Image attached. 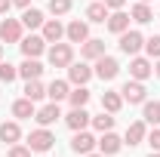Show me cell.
Listing matches in <instances>:
<instances>
[{"label":"cell","instance_id":"5","mask_svg":"<svg viewBox=\"0 0 160 157\" xmlns=\"http://www.w3.org/2000/svg\"><path fill=\"white\" fill-rule=\"evenodd\" d=\"M92 74H96L99 80H114V77L120 74V62L114 59V56H102V59H96Z\"/></svg>","mask_w":160,"mask_h":157},{"label":"cell","instance_id":"22","mask_svg":"<svg viewBox=\"0 0 160 157\" xmlns=\"http://www.w3.org/2000/svg\"><path fill=\"white\" fill-rule=\"evenodd\" d=\"M34 105H37V102H31V99H19V102H12V117H19V120L34 117V114H37Z\"/></svg>","mask_w":160,"mask_h":157},{"label":"cell","instance_id":"29","mask_svg":"<svg viewBox=\"0 0 160 157\" xmlns=\"http://www.w3.org/2000/svg\"><path fill=\"white\" fill-rule=\"evenodd\" d=\"M43 96H46V86H43L40 80H28V83H25V99H31V102H40Z\"/></svg>","mask_w":160,"mask_h":157},{"label":"cell","instance_id":"20","mask_svg":"<svg viewBox=\"0 0 160 157\" xmlns=\"http://www.w3.org/2000/svg\"><path fill=\"white\" fill-rule=\"evenodd\" d=\"M120 108H123V96H120V89H108V93H102V111L117 114Z\"/></svg>","mask_w":160,"mask_h":157},{"label":"cell","instance_id":"27","mask_svg":"<svg viewBox=\"0 0 160 157\" xmlns=\"http://www.w3.org/2000/svg\"><path fill=\"white\" fill-rule=\"evenodd\" d=\"M108 16H111V9H108L105 3H89V6H86V19L96 22V25H99V22H108Z\"/></svg>","mask_w":160,"mask_h":157},{"label":"cell","instance_id":"37","mask_svg":"<svg viewBox=\"0 0 160 157\" xmlns=\"http://www.w3.org/2000/svg\"><path fill=\"white\" fill-rule=\"evenodd\" d=\"M12 6H19V9H28V6H31V0H12Z\"/></svg>","mask_w":160,"mask_h":157},{"label":"cell","instance_id":"4","mask_svg":"<svg viewBox=\"0 0 160 157\" xmlns=\"http://www.w3.org/2000/svg\"><path fill=\"white\" fill-rule=\"evenodd\" d=\"M19 46H22V56H25V59H37V56L46 53V40H43V34H28V37H22Z\"/></svg>","mask_w":160,"mask_h":157},{"label":"cell","instance_id":"42","mask_svg":"<svg viewBox=\"0 0 160 157\" xmlns=\"http://www.w3.org/2000/svg\"><path fill=\"white\" fill-rule=\"evenodd\" d=\"M0 62H3V43H0Z\"/></svg>","mask_w":160,"mask_h":157},{"label":"cell","instance_id":"23","mask_svg":"<svg viewBox=\"0 0 160 157\" xmlns=\"http://www.w3.org/2000/svg\"><path fill=\"white\" fill-rule=\"evenodd\" d=\"M129 19L139 22V25H148V22H154V9H151L148 3H142V0H139V3L129 9Z\"/></svg>","mask_w":160,"mask_h":157},{"label":"cell","instance_id":"17","mask_svg":"<svg viewBox=\"0 0 160 157\" xmlns=\"http://www.w3.org/2000/svg\"><path fill=\"white\" fill-rule=\"evenodd\" d=\"M105 25H108V31H111V34H117V37H120L123 31H129V16H126L123 9H114V13L108 16Z\"/></svg>","mask_w":160,"mask_h":157},{"label":"cell","instance_id":"7","mask_svg":"<svg viewBox=\"0 0 160 157\" xmlns=\"http://www.w3.org/2000/svg\"><path fill=\"white\" fill-rule=\"evenodd\" d=\"M92 77H96V74H92V68H89L86 62H71V65H68V83H74V86H86Z\"/></svg>","mask_w":160,"mask_h":157},{"label":"cell","instance_id":"25","mask_svg":"<svg viewBox=\"0 0 160 157\" xmlns=\"http://www.w3.org/2000/svg\"><path fill=\"white\" fill-rule=\"evenodd\" d=\"M43 13H40V9H34V6H28V9H22V25H25V28H31V31H34V28H43Z\"/></svg>","mask_w":160,"mask_h":157},{"label":"cell","instance_id":"11","mask_svg":"<svg viewBox=\"0 0 160 157\" xmlns=\"http://www.w3.org/2000/svg\"><path fill=\"white\" fill-rule=\"evenodd\" d=\"M145 136H148V123H145V120H136V123H129V126H126V133H123V145L136 148V145L145 142Z\"/></svg>","mask_w":160,"mask_h":157},{"label":"cell","instance_id":"10","mask_svg":"<svg viewBox=\"0 0 160 157\" xmlns=\"http://www.w3.org/2000/svg\"><path fill=\"white\" fill-rule=\"evenodd\" d=\"M65 123H68V129L80 133V129H86V126L92 123V114H89L86 108H71V111L65 114Z\"/></svg>","mask_w":160,"mask_h":157},{"label":"cell","instance_id":"8","mask_svg":"<svg viewBox=\"0 0 160 157\" xmlns=\"http://www.w3.org/2000/svg\"><path fill=\"white\" fill-rule=\"evenodd\" d=\"M96 148H99V139L92 136V133H86V129L74 133V139H71V151H74V154H89V151H96Z\"/></svg>","mask_w":160,"mask_h":157},{"label":"cell","instance_id":"41","mask_svg":"<svg viewBox=\"0 0 160 157\" xmlns=\"http://www.w3.org/2000/svg\"><path fill=\"white\" fill-rule=\"evenodd\" d=\"M148 157H160V151H151V154H148Z\"/></svg>","mask_w":160,"mask_h":157},{"label":"cell","instance_id":"6","mask_svg":"<svg viewBox=\"0 0 160 157\" xmlns=\"http://www.w3.org/2000/svg\"><path fill=\"white\" fill-rule=\"evenodd\" d=\"M139 49H145L142 31H123L120 34V53L123 56H139Z\"/></svg>","mask_w":160,"mask_h":157},{"label":"cell","instance_id":"21","mask_svg":"<svg viewBox=\"0 0 160 157\" xmlns=\"http://www.w3.org/2000/svg\"><path fill=\"white\" fill-rule=\"evenodd\" d=\"M40 74H43V65L37 59H25L19 65V77H25V80H40Z\"/></svg>","mask_w":160,"mask_h":157},{"label":"cell","instance_id":"9","mask_svg":"<svg viewBox=\"0 0 160 157\" xmlns=\"http://www.w3.org/2000/svg\"><path fill=\"white\" fill-rule=\"evenodd\" d=\"M22 31H25L22 19H6V22H0V43H19V40H22Z\"/></svg>","mask_w":160,"mask_h":157},{"label":"cell","instance_id":"13","mask_svg":"<svg viewBox=\"0 0 160 157\" xmlns=\"http://www.w3.org/2000/svg\"><path fill=\"white\" fill-rule=\"evenodd\" d=\"M65 37H68V43H86V40H89V25H86V22H80V19L68 22Z\"/></svg>","mask_w":160,"mask_h":157},{"label":"cell","instance_id":"33","mask_svg":"<svg viewBox=\"0 0 160 157\" xmlns=\"http://www.w3.org/2000/svg\"><path fill=\"white\" fill-rule=\"evenodd\" d=\"M145 53H148L151 59H160V34H154V37L145 40Z\"/></svg>","mask_w":160,"mask_h":157},{"label":"cell","instance_id":"34","mask_svg":"<svg viewBox=\"0 0 160 157\" xmlns=\"http://www.w3.org/2000/svg\"><path fill=\"white\" fill-rule=\"evenodd\" d=\"M31 154H34V151H31L28 145H19V142H16V145H9V154L6 157H31Z\"/></svg>","mask_w":160,"mask_h":157},{"label":"cell","instance_id":"3","mask_svg":"<svg viewBox=\"0 0 160 157\" xmlns=\"http://www.w3.org/2000/svg\"><path fill=\"white\" fill-rule=\"evenodd\" d=\"M120 96H123V102H129V105H145L148 89H145L142 80H126V83L120 86Z\"/></svg>","mask_w":160,"mask_h":157},{"label":"cell","instance_id":"16","mask_svg":"<svg viewBox=\"0 0 160 157\" xmlns=\"http://www.w3.org/2000/svg\"><path fill=\"white\" fill-rule=\"evenodd\" d=\"M120 148H123V139L114 133V129H108V133H102V139H99V151L105 157H111V154H117Z\"/></svg>","mask_w":160,"mask_h":157},{"label":"cell","instance_id":"12","mask_svg":"<svg viewBox=\"0 0 160 157\" xmlns=\"http://www.w3.org/2000/svg\"><path fill=\"white\" fill-rule=\"evenodd\" d=\"M154 74V65H151V59H142V56H132V62H129V77L132 80H145Z\"/></svg>","mask_w":160,"mask_h":157},{"label":"cell","instance_id":"35","mask_svg":"<svg viewBox=\"0 0 160 157\" xmlns=\"http://www.w3.org/2000/svg\"><path fill=\"white\" fill-rule=\"evenodd\" d=\"M145 142L151 145V151H160V126H154V129L145 136Z\"/></svg>","mask_w":160,"mask_h":157},{"label":"cell","instance_id":"31","mask_svg":"<svg viewBox=\"0 0 160 157\" xmlns=\"http://www.w3.org/2000/svg\"><path fill=\"white\" fill-rule=\"evenodd\" d=\"M16 77H19V68L9 62H0V83H12Z\"/></svg>","mask_w":160,"mask_h":157},{"label":"cell","instance_id":"2","mask_svg":"<svg viewBox=\"0 0 160 157\" xmlns=\"http://www.w3.org/2000/svg\"><path fill=\"white\" fill-rule=\"evenodd\" d=\"M52 145H56V136L49 133V126H40V129H34V133L28 136V148H31L34 154H46V151H52Z\"/></svg>","mask_w":160,"mask_h":157},{"label":"cell","instance_id":"18","mask_svg":"<svg viewBox=\"0 0 160 157\" xmlns=\"http://www.w3.org/2000/svg\"><path fill=\"white\" fill-rule=\"evenodd\" d=\"M19 139H22V126L16 120H3V123H0V142H3V145H16Z\"/></svg>","mask_w":160,"mask_h":157},{"label":"cell","instance_id":"24","mask_svg":"<svg viewBox=\"0 0 160 157\" xmlns=\"http://www.w3.org/2000/svg\"><path fill=\"white\" fill-rule=\"evenodd\" d=\"M68 93H71L68 80H52V83L46 86V96H49V102H62V99H68Z\"/></svg>","mask_w":160,"mask_h":157},{"label":"cell","instance_id":"32","mask_svg":"<svg viewBox=\"0 0 160 157\" xmlns=\"http://www.w3.org/2000/svg\"><path fill=\"white\" fill-rule=\"evenodd\" d=\"M46 9H49L56 19H59V16H68V13H71V0H49Z\"/></svg>","mask_w":160,"mask_h":157},{"label":"cell","instance_id":"1","mask_svg":"<svg viewBox=\"0 0 160 157\" xmlns=\"http://www.w3.org/2000/svg\"><path fill=\"white\" fill-rule=\"evenodd\" d=\"M46 59H49L52 68H68V65L74 62V46L59 40V43H52V46L46 49Z\"/></svg>","mask_w":160,"mask_h":157},{"label":"cell","instance_id":"14","mask_svg":"<svg viewBox=\"0 0 160 157\" xmlns=\"http://www.w3.org/2000/svg\"><path fill=\"white\" fill-rule=\"evenodd\" d=\"M80 56H83V62H96L105 56V40L99 37H89L86 43H80Z\"/></svg>","mask_w":160,"mask_h":157},{"label":"cell","instance_id":"30","mask_svg":"<svg viewBox=\"0 0 160 157\" xmlns=\"http://www.w3.org/2000/svg\"><path fill=\"white\" fill-rule=\"evenodd\" d=\"M114 114H108V111H102V114H96V117H92V126H96V129H99V133H108V129H114Z\"/></svg>","mask_w":160,"mask_h":157},{"label":"cell","instance_id":"40","mask_svg":"<svg viewBox=\"0 0 160 157\" xmlns=\"http://www.w3.org/2000/svg\"><path fill=\"white\" fill-rule=\"evenodd\" d=\"M83 157H105V154H102V151H99V154H92V151H89V154H83Z\"/></svg>","mask_w":160,"mask_h":157},{"label":"cell","instance_id":"39","mask_svg":"<svg viewBox=\"0 0 160 157\" xmlns=\"http://www.w3.org/2000/svg\"><path fill=\"white\" fill-rule=\"evenodd\" d=\"M154 74H157V77H160V59L154 62Z\"/></svg>","mask_w":160,"mask_h":157},{"label":"cell","instance_id":"26","mask_svg":"<svg viewBox=\"0 0 160 157\" xmlns=\"http://www.w3.org/2000/svg\"><path fill=\"white\" fill-rule=\"evenodd\" d=\"M142 120L151 123V126H160V102H148V99H145V105H142Z\"/></svg>","mask_w":160,"mask_h":157},{"label":"cell","instance_id":"15","mask_svg":"<svg viewBox=\"0 0 160 157\" xmlns=\"http://www.w3.org/2000/svg\"><path fill=\"white\" fill-rule=\"evenodd\" d=\"M59 117H62L59 102H49V105H43V108H37V114H34V120H37L40 126H52Z\"/></svg>","mask_w":160,"mask_h":157},{"label":"cell","instance_id":"38","mask_svg":"<svg viewBox=\"0 0 160 157\" xmlns=\"http://www.w3.org/2000/svg\"><path fill=\"white\" fill-rule=\"evenodd\" d=\"M9 6H12V0H0V13H9Z\"/></svg>","mask_w":160,"mask_h":157},{"label":"cell","instance_id":"36","mask_svg":"<svg viewBox=\"0 0 160 157\" xmlns=\"http://www.w3.org/2000/svg\"><path fill=\"white\" fill-rule=\"evenodd\" d=\"M102 3H105L108 9H123V6H126V0H102Z\"/></svg>","mask_w":160,"mask_h":157},{"label":"cell","instance_id":"19","mask_svg":"<svg viewBox=\"0 0 160 157\" xmlns=\"http://www.w3.org/2000/svg\"><path fill=\"white\" fill-rule=\"evenodd\" d=\"M62 37H65V25H62L59 19H46L43 22V40H46V43H59Z\"/></svg>","mask_w":160,"mask_h":157},{"label":"cell","instance_id":"43","mask_svg":"<svg viewBox=\"0 0 160 157\" xmlns=\"http://www.w3.org/2000/svg\"><path fill=\"white\" fill-rule=\"evenodd\" d=\"M142 3H151V0H142Z\"/></svg>","mask_w":160,"mask_h":157},{"label":"cell","instance_id":"28","mask_svg":"<svg viewBox=\"0 0 160 157\" xmlns=\"http://www.w3.org/2000/svg\"><path fill=\"white\" fill-rule=\"evenodd\" d=\"M68 102H71V108H86V102H89V89H86V86H74V89L68 93Z\"/></svg>","mask_w":160,"mask_h":157}]
</instances>
